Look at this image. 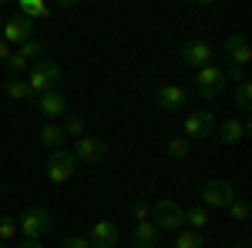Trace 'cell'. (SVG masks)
I'll use <instances>...</instances> for the list:
<instances>
[{"mask_svg": "<svg viewBox=\"0 0 252 248\" xmlns=\"http://www.w3.org/2000/svg\"><path fill=\"white\" fill-rule=\"evenodd\" d=\"M58 81H61V64H58V60H34L24 84L31 87V94H34V97H40V94H47V91H54Z\"/></svg>", "mask_w": 252, "mask_h": 248, "instance_id": "6da1fadb", "label": "cell"}, {"mask_svg": "<svg viewBox=\"0 0 252 248\" xmlns=\"http://www.w3.org/2000/svg\"><path fill=\"white\" fill-rule=\"evenodd\" d=\"M17 228H20V235H24V242H40V238L51 231V211L40 208V205H31V208L17 218Z\"/></svg>", "mask_w": 252, "mask_h": 248, "instance_id": "7a4b0ae2", "label": "cell"}, {"mask_svg": "<svg viewBox=\"0 0 252 248\" xmlns=\"http://www.w3.org/2000/svg\"><path fill=\"white\" fill-rule=\"evenodd\" d=\"M74 168H78V158L67 151V148H61V151H54L51 161L44 165V174H47L51 185H67L71 174H74Z\"/></svg>", "mask_w": 252, "mask_h": 248, "instance_id": "3957f363", "label": "cell"}, {"mask_svg": "<svg viewBox=\"0 0 252 248\" xmlns=\"http://www.w3.org/2000/svg\"><path fill=\"white\" fill-rule=\"evenodd\" d=\"M182 138L185 141H205V138H215V114L209 108H198L185 117V128H182Z\"/></svg>", "mask_w": 252, "mask_h": 248, "instance_id": "277c9868", "label": "cell"}, {"mask_svg": "<svg viewBox=\"0 0 252 248\" xmlns=\"http://www.w3.org/2000/svg\"><path fill=\"white\" fill-rule=\"evenodd\" d=\"M152 225L158 231H182V225H185V208L165 198V201H158L155 208H152Z\"/></svg>", "mask_w": 252, "mask_h": 248, "instance_id": "5b68a950", "label": "cell"}, {"mask_svg": "<svg viewBox=\"0 0 252 248\" xmlns=\"http://www.w3.org/2000/svg\"><path fill=\"white\" fill-rule=\"evenodd\" d=\"M198 198H202V208H229L239 198V191L229 181H205L202 191H198Z\"/></svg>", "mask_w": 252, "mask_h": 248, "instance_id": "8992f818", "label": "cell"}, {"mask_svg": "<svg viewBox=\"0 0 252 248\" xmlns=\"http://www.w3.org/2000/svg\"><path fill=\"white\" fill-rule=\"evenodd\" d=\"M195 91L205 97V101H212L225 91V74H222V67H215V64H205V67H198L195 71Z\"/></svg>", "mask_w": 252, "mask_h": 248, "instance_id": "52a82bcc", "label": "cell"}, {"mask_svg": "<svg viewBox=\"0 0 252 248\" xmlns=\"http://www.w3.org/2000/svg\"><path fill=\"white\" fill-rule=\"evenodd\" d=\"M34 30H37L34 20L17 17V14H14L10 20H3V27H0V40H7L10 47H20V44H27V40L34 37Z\"/></svg>", "mask_w": 252, "mask_h": 248, "instance_id": "ba28073f", "label": "cell"}, {"mask_svg": "<svg viewBox=\"0 0 252 248\" xmlns=\"http://www.w3.org/2000/svg\"><path fill=\"white\" fill-rule=\"evenodd\" d=\"M74 158H78V165L84 161V165H97V161H104V154H108V144L101 141V138H94V134H84V138H78L74 141Z\"/></svg>", "mask_w": 252, "mask_h": 248, "instance_id": "9c48e42d", "label": "cell"}, {"mask_svg": "<svg viewBox=\"0 0 252 248\" xmlns=\"http://www.w3.org/2000/svg\"><path fill=\"white\" fill-rule=\"evenodd\" d=\"M212 44H209V40H185V44H182V64H189V67H195V71H198V67H205V64H212Z\"/></svg>", "mask_w": 252, "mask_h": 248, "instance_id": "30bf717a", "label": "cell"}, {"mask_svg": "<svg viewBox=\"0 0 252 248\" xmlns=\"http://www.w3.org/2000/svg\"><path fill=\"white\" fill-rule=\"evenodd\" d=\"M97 248H118L121 245V228H118V221L111 218H97L94 225H91V235H88Z\"/></svg>", "mask_w": 252, "mask_h": 248, "instance_id": "8fae6325", "label": "cell"}, {"mask_svg": "<svg viewBox=\"0 0 252 248\" xmlns=\"http://www.w3.org/2000/svg\"><path fill=\"white\" fill-rule=\"evenodd\" d=\"M222 51H225V60L235 64V67H246V64L252 60V47H249V40L242 37V34H229L225 44H222Z\"/></svg>", "mask_w": 252, "mask_h": 248, "instance_id": "7c38bea8", "label": "cell"}, {"mask_svg": "<svg viewBox=\"0 0 252 248\" xmlns=\"http://www.w3.org/2000/svg\"><path fill=\"white\" fill-rule=\"evenodd\" d=\"M246 134H249V121L246 117H229V121L215 124V138L222 144H239V141H246Z\"/></svg>", "mask_w": 252, "mask_h": 248, "instance_id": "4fadbf2b", "label": "cell"}, {"mask_svg": "<svg viewBox=\"0 0 252 248\" xmlns=\"http://www.w3.org/2000/svg\"><path fill=\"white\" fill-rule=\"evenodd\" d=\"M34 108H37L44 117H61V114H67V94H64L61 87H54V91L40 94L37 101H34Z\"/></svg>", "mask_w": 252, "mask_h": 248, "instance_id": "5bb4252c", "label": "cell"}, {"mask_svg": "<svg viewBox=\"0 0 252 248\" xmlns=\"http://www.w3.org/2000/svg\"><path fill=\"white\" fill-rule=\"evenodd\" d=\"M155 97H158V108H161V111H178V108H185V101H189V94H185L182 84H161Z\"/></svg>", "mask_w": 252, "mask_h": 248, "instance_id": "9a60e30c", "label": "cell"}, {"mask_svg": "<svg viewBox=\"0 0 252 248\" xmlns=\"http://www.w3.org/2000/svg\"><path fill=\"white\" fill-rule=\"evenodd\" d=\"M131 242H135V248H158V242H161V231H158L152 221H141V225H135Z\"/></svg>", "mask_w": 252, "mask_h": 248, "instance_id": "2e32d148", "label": "cell"}, {"mask_svg": "<svg viewBox=\"0 0 252 248\" xmlns=\"http://www.w3.org/2000/svg\"><path fill=\"white\" fill-rule=\"evenodd\" d=\"M3 94L10 97V101H24V104H34L37 97L31 94V87L24 84V77H10V81H3Z\"/></svg>", "mask_w": 252, "mask_h": 248, "instance_id": "e0dca14e", "label": "cell"}, {"mask_svg": "<svg viewBox=\"0 0 252 248\" xmlns=\"http://www.w3.org/2000/svg\"><path fill=\"white\" fill-rule=\"evenodd\" d=\"M37 144L40 148H51V151H61L64 148V131H61V124H44L37 134Z\"/></svg>", "mask_w": 252, "mask_h": 248, "instance_id": "ac0fdd59", "label": "cell"}, {"mask_svg": "<svg viewBox=\"0 0 252 248\" xmlns=\"http://www.w3.org/2000/svg\"><path fill=\"white\" fill-rule=\"evenodd\" d=\"M51 14V7L47 3H40V0H17V17H27V20H44Z\"/></svg>", "mask_w": 252, "mask_h": 248, "instance_id": "d6986e66", "label": "cell"}, {"mask_svg": "<svg viewBox=\"0 0 252 248\" xmlns=\"http://www.w3.org/2000/svg\"><path fill=\"white\" fill-rule=\"evenodd\" d=\"M172 248H205V235L202 231H175Z\"/></svg>", "mask_w": 252, "mask_h": 248, "instance_id": "ffe728a7", "label": "cell"}, {"mask_svg": "<svg viewBox=\"0 0 252 248\" xmlns=\"http://www.w3.org/2000/svg\"><path fill=\"white\" fill-rule=\"evenodd\" d=\"M17 218L14 215H0V245H10V242H17Z\"/></svg>", "mask_w": 252, "mask_h": 248, "instance_id": "44dd1931", "label": "cell"}, {"mask_svg": "<svg viewBox=\"0 0 252 248\" xmlns=\"http://www.w3.org/2000/svg\"><path fill=\"white\" fill-rule=\"evenodd\" d=\"M14 51H17V54H20V57H24V60H27V64H31V60L44 57V40L31 37V40H27V44H20V47H14Z\"/></svg>", "mask_w": 252, "mask_h": 248, "instance_id": "7402d4cb", "label": "cell"}, {"mask_svg": "<svg viewBox=\"0 0 252 248\" xmlns=\"http://www.w3.org/2000/svg\"><path fill=\"white\" fill-rule=\"evenodd\" d=\"M192 151V141H185V138H172L168 144H165V154L172 158V161H182V158H189Z\"/></svg>", "mask_w": 252, "mask_h": 248, "instance_id": "603a6c76", "label": "cell"}, {"mask_svg": "<svg viewBox=\"0 0 252 248\" xmlns=\"http://www.w3.org/2000/svg\"><path fill=\"white\" fill-rule=\"evenodd\" d=\"M61 131H64V138H67V134H71V138H84V117L81 114H64Z\"/></svg>", "mask_w": 252, "mask_h": 248, "instance_id": "cb8c5ba5", "label": "cell"}, {"mask_svg": "<svg viewBox=\"0 0 252 248\" xmlns=\"http://www.w3.org/2000/svg\"><path fill=\"white\" fill-rule=\"evenodd\" d=\"M235 104L249 114V108H252V84H249V81H242V84L235 87Z\"/></svg>", "mask_w": 252, "mask_h": 248, "instance_id": "d4e9b609", "label": "cell"}, {"mask_svg": "<svg viewBox=\"0 0 252 248\" xmlns=\"http://www.w3.org/2000/svg\"><path fill=\"white\" fill-rule=\"evenodd\" d=\"M185 225H192V231H202L205 225H209V215H205V208H192V211H185Z\"/></svg>", "mask_w": 252, "mask_h": 248, "instance_id": "484cf974", "label": "cell"}, {"mask_svg": "<svg viewBox=\"0 0 252 248\" xmlns=\"http://www.w3.org/2000/svg\"><path fill=\"white\" fill-rule=\"evenodd\" d=\"M7 67H10V74H14V77H24V74H27V71H31V64H27V60L20 57L17 51H14V54L7 57Z\"/></svg>", "mask_w": 252, "mask_h": 248, "instance_id": "4316f807", "label": "cell"}, {"mask_svg": "<svg viewBox=\"0 0 252 248\" xmlns=\"http://www.w3.org/2000/svg\"><path fill=\"white\" fill-rule=\"evenodd\" d=\"M225 211L232 215L235 221H246V218H249V201H246V198H235V201H232Z\"/></svg>", "mask_w": 252, "mask_h": 248, "instance_id": "83f0119b", "label": "cell"}, {"mask_svg": "<svg viewBox=\"0 0 252 248\" xmlns=\"http://www.w3.org/2000/svg\"><path fill=\"white\" fill-rule=\"evenodd\" d=\"M61 248H97L91 238H84V235H67L64 242H61Z\"/></svg>", "mask_w": 252, "mask_h": 248, "instance_id": "f1b7e54d", "label": "cell"}, {"mask_svg": "<svg viewBox=\"0 0 252 248\" xmlns=\"http://www.w3.org/2000/svg\"><path fill=\"white\" fill-rule=\"evenodd\" d=\"M222 74H225V84H229V81L242 84V81H246V67H235V64H229V67H222Z\"/></svg>", "mask_w": 252, "mask_h": 248, "instance_id": "f546056e", "label": "cell"}, {"mask_svg": "<svg viewBox=\"0 0 252 248\" xmlns=\"http://www.w3.org/2000/svg\"><path fill=\"white\" fill-rule=\"evenodd\" d=\"M131 215H135L138 225H141V221H152V208H148L145 201H135V205H131Z\"/></svg>", "mask_w": 252, "mask_h": 248, "instance_id": "4dcf8cb0", "label": "cell"}, {"mask_svg": "<svg viewBox=\"0 0 252 248\" xmlns=\"http://www.w3.org/2000/svg\"><path fill=\"white\" fill-rule=\"evenodd\" d=\"M14 54V47L7 44V40H0V64H7V57Z\"/></svg>", "mask_w": 252, "mask_h": 248, "instance_id": "1f68e13d", "label": "cell"}, {"mask_svg": "<svg viewBox=\"0 0 252 248\" xmlns=\"http://www.w3.org/2000/svg\"><path fill=\"white\" fill-rule=\"evenodd\" d=\"M17 248H44V245H40V242H20Z\"/></svg>", "mask_w": 252, "mask_h": 248, "instance_id": "d6a6232c", "label": "cell"}, {"mask_svg": "<svg viewBox=\"0 0 252 248\" xmlns=\"http://www.w3.org/2000/svg\"><path fill=\"white\" fill-rule=\"evenodd\" d=\"M235 248H252V245H249V238H239V242H235Z\"/></svg>", "mask_w": 252, "mask_h": 248, "instance_id": "836d02e7", "label": "cell"}, {"mask_svg": "<svg viewBox=\"0 0 252 248\" xmlns=\"http://www.w3.org/2000/svg\"><path fill=\"white\" fill-rule=\"evenodd\" d=\"M3 20H7V17H3V14H0V27H3Z\"/></svg>", "mask_w": 252, "mask_h": 248, "instance_id": "e575fe53", "label": "cell"}, {"mask_svg": "<svg viewBox=\"0 0 252 248\" xmlns=\"http://www.w3.org/2000/svg\"><path fill=\"white\" fill-rule=\"evenodd\" d=\"M212 248H225V245H212Z\"/></svg>", "mask_w": 252, "mask_h": 248, "instance_id": "d590c367", "label": "cell"}, {"mask_svg": "<svg viewBox=\"0 0 252 248\" xmlns=\"http://www.w3.org/2000/svg\"><path fill=\"white\" fill-rule=\"evenodd\" d=\"M0 248H10V245H0Z\"/></svg>", "mask_w": 252, "mask_h": 248, "instance_id": "8d00e7d4", "label": "cell"}]
</instances>
